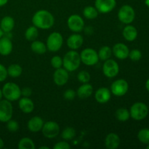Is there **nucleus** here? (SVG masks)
Listing matches in <instances>:
<instances>
[{
  "mask_svg": "<svg viewBox=\"0 0 149 149\" xmlns=\"http://www.w3.org/2000/svg\"><path fill=\"white\" fill-rule=\"evenodd\" d=\"M118 19L124 24H130L134 21L135 17V12L132 7L125 4L119 8L117 13Z\"/></svg>",
  "mask_w": 149,
  "mask_h": 149,
  "instance_id": "6",
  "label": "nucleus"
},
{
  "mask_svg": "<svg viewBox=\"0 0 149 149\" xmlns=\"http://www.w3.org/2000/svg\"><path fill=\"white\" fill-rule=\"evenodd\" d=\"M15 27V20L11 16H4L0 21V28L4 33H10Z\"/></svg>",
  "mask_w": 149,
  "mask_h": 149,
  "instance_id": "24",
  "label": "nucleus"
},
{
  "mask_svg": "<svg viewBox=\"0 0 149 149\" xmlns=\"http://www.w3.org/2000/svg\"><path fill=\"white\" fill-rule=\"evenodd\" d=\"M98 11L95 8V7H93V6H87L84 7L83 10V15L88 20L95 19L98 16Z\"/></svg>",
  "mask_w": 149,
  "mask_h": 149,
  "instance_id": "29",
  "label": "nucleus"
},
{
  "mask_svg": "<svg viewBox=\"0 0 149 149\" xmlns=\"http://www.w3.org/2000/svg\"><path fill=\"white\" fill-rule=\"evenodd\" d=\"M138 138L140 142L142 143L148 145L149 144V129L143 128L141 129L138 133Z\"/></svg>",
  "mask_w": 149,
  "mask_h": 149,
  "instance_id": "33",
  "label": "nucleus"
},
{
  "mask_svg": "<svg viewBox=\"0 0 149 149\" xmlns=\"http://www.w3.org/2000/svg\"><path fill=\"white\" fill-rule=\"evenodd\" d=\"M68 79H69V74L66 69L64 68L55 69L53 74V81L57 86L61 87L65 85L68 82Z\"/></svg>",
  "mask_w": 149,
  "mask_h": 149,
  "instance_id": "14",
  "label": "nucleus"
},
{
  "mask_svg": "<svg viewBox=\"0 0 149 149\" xmlns=\"http://www.w3.org/2000/svg\"><path fill=\"white\" fill-rule=\"evenodd\" d=\"M39 148H40V149H49V147H47V146H41V147H39Z\"/></svg>",
  "mask_w": 149,
  "mask_h": 149,
  "instance_id": "47",
  "label": "nucleus"
},
{
  "mask_svg": "<svg viewBox=\"0 0 149 149\" xmlns=\"http://www.w3.org/2000/svg\"><path fill=\"white\" fill-rule=\"evenodd\" d=\"M6 123H7L6 127H7V129L8 130L9 132L14 133V132H17V130H19V124L17 121L11 119Z\"/></svg>",
  "mask_w": 149,
  "mask_h": 149,
  "instance_id": "35",
  "label": "nucleus"
},
{
  "mask_svg": "<svg viewBox=\"0 0 149 149\" xmlns=\"http://www.w3.org/2000/svg\"><path fill=\"white\" fill-rule=\"evenodd\" d=\"M76 135H77V132H76L75 129L71 127H68L63 130L61 137L64 141H68L74 139L76 137Z\"/></svg>",
  "mask_w": 149,
  "mask_h": 149,
  "instance_id": "32",
  "label": "nucleus"
},
{
  "mask_svg": "<svg viewBox=\"0 0 149 149\" xmlns=\"http://www.w3.org/2000/svg\"><path fill=\"white\" fill-rule=\"evenodd\" d=\"M7 70L8 76L12 77V78H17L23 73V68H22V67L19 64L16 63H13L9 65Z\"/></svg>",
  "mask_w": 149,
  "mask_h": 149,
  "instance_id": "26",
  "label": "nucleus"
},
{
  "mask_svg": "<svg viewBox=\"0 0 149 149\" xmlns=\"http://www.w3.org/2000/svg\"><path fill=\"white\" fill-rule=\"evenodd\" d=\"M63 43V38L59 32L54 31L48 36L46 42L47 50L52 52H56L61 49Z\"/></svg>",
  "mask_w": 149,
  "mask_h": 149,
  "instance_id": "4",
  "label": "nucleus"
},
{
  "mask_svg": "<svg viewBox=\"0 0 149 149\" xmlns=\"http://www.w3.org/2000/svg\"><path fill=\"white\" fill-rule=\"evenodd\" d=\"M138 30L135 26L127 24L122 31V35L125 40L128 42H133L138 37Z\"/></svg>",
  "mask_w": 149,
  "mask_h": 149,
  "instance_id": "22",
  "label": "nucleus"
},
{
  "mask_svg": "<svg viewBox=\"0 0 149 149\" xmlns=\"http://www.w3.org/2000/svg\"><path fill=\"white\" fill-rule=\"evenodd\" d=\"M3 97L10 102L16 101L21 97V89L16 83L7 82L1 89Z\"/></svg>",
  "mask_w": 149,
  "mask_h": 149,
  "instance_id": "3",
  "label": "nucleus"
},
{
  "mask_svg": "<svg viewBox=\"0 0 149 149\" xmlns=\"http://www.w3.org/2000/svg\"><path fill=\"white\" fill-rule=\"evenodd\" d=\"M51 65L55 69L62 68L63 66V58L59 55H55L51 58L50 61Z\"/></svg>",
  "mask_w": 149,
  "mask_h": 149,
  "instance_id": "36",
  "label": "nucleus"
},
{
  "mask_svg": "<svg viewBox=\"0 0 149 149\" xmlns=\"http://www.w3.org/2000/svg\"><path fill=\"white\" fill-rule=\"evenodd\" d=\"M115 116L118 121L125 122L129 120L130 117V111L125 108H119L115 112Z\"/></svg>",
  "mask_w": 149,
  "mask_h": 149,
  "instance_id": "28",
  "label": "nucleus"
},
{
  "mask_svg": "<svg viewBox=\"0 0 149 149\" xmlns=\"http://www.w3.org/2000/svg\"><path fill=\"white\" fill-rule=\"evenodd\" d=\"M83 43H84V38L80 33H74L70 35L66 41L68 47L73 50L79 49L82 46Z\"/></svg>",
  "mask_w": 149,
  "mask_h": 149,
  "instance_id": "16",
  "label": "nucleus"
},
{
  "mask_svg": "<svg viewBox=\"0 0 149 149\" xmlns=\"http://www.w3.org/2000/svg\"><path fill=\"white\" fill-rule=\"evenodd\" d=\"M120 138L119 135L113 132L108 134L105 138V146L108 149H116L120 145Z\"/></svg>",
  "mask_w": 149,
  "mask_h": 149,
  "instance_id": "21",
  "label": "nucleus"
},
{
  "mask_svg": "<svg viewBox=\"0 0 149 149\" xmlns=\"http://www.w3.org/2000/svg\"><path fill=\"white\" fill-rule=\"evenodd\" d=\"M128 58H130V59L131 61H134V62H136V61H140L141 59V58H142V53H141V52L139 49H134L130 51Z\"/></svg>",
  "mask_w": 149,
  "mask_h": 149,
  "instance_id": "37",
  "label": "nucleus"
},
{
  "mask_svg": "<svg viewBox=\"0 0 149 149\" xmlns=\"http://www.w3.org/2000/svg\"><path fill=\"white\" fill-rule=\"evenodd\" d=\"M111 97V92L107 87H100L95 93V99L97 103L104 104L108 103Z\"/></svg>",
  "mask_w": 149,
  "mask_h": 149,
  "instance_id": "17",
  "label": "nucleus"
},
{
  "mask_svg": "<svg viewBox=\"0 0 149 149\" xmlns=\"http://www.w3.org/2000/svg\"><path fill=\"white\" fill-rule=\"evenodd\" d=\"M93 93V87L89 83L82 84L77 90V95L81 99L90 97Z\"/></svg>",
  "mask_w": 149,
  "mask_h": 149,
  "instance_id": "23",
  "label": "nucleus"
},
{
  "mask_svg": "<svg viewBox=\"0 0 149 149\" xmlns=\"http://www.w3.org/2000/svg\"><path fill=\"white\" fill-rule=\"evenodd\" d=\"M116 5V0H95V7L98 13L106 14L114 10Z\"/></svg>",
  "mask_w": 149,
  "mask_h": 149,
  "instance_id": "13",
  "label": "nucleus"
},
{
  "mask_svg": "<svg viewBox=\"0 0 149 149\" xmlns=\"http://www.w3.org/2000/svg\"><path fill=\"white\" fill-rule=\"evenodd\" d=\"M129 90L128 82L124 79H119L113 81L111 85V92L113 95L117 97L124 96Z\"/></svg>",
  "mask_w": 149,
  "mask_h": 149,
  "instance_id": "10",
  "label": "nucleus"
},
{
  "mask_svg": "<svg viewBox=\"0 0 149 149\" xmlns=\"http://www.w3.org/2000/svg\"><path fill=\"white\" fill-rule=\"evenodd\" d=\"M38 36H39V29L33 25L29 26L25 31V38L28 41L33 42L37 39Z\"/></svg>",
  "mask_w": 149,
  "mask_h": 149,
  "instance_id": "27",
  "label": "nucleus"
},
{
  "mask_svg": "<svg viewBox=\"0 0 149 149\" xmlns=\"http://www.w3.org/2000/svg\"><path fill=\"white\" fill-rule=\"evenodd\" d=\"M91 79L90 73L87 71H81L77 74V79L79 82L84 84V83H89Z\"/></svg>",
  "mask_w": 149,
  "mask_h": 149,
  "instance_id": "34",
  "label": "nucleus"
},
{
  "mask_svg": "<svg viewBox=\"0 0 149 149\" xmlns=\"http://www.w3.org/2000/svg\"><path fill=\"white\" fill-rule=\"evenodd\" d=\"M119 72V65L116 61L113 59L106 60L103 65V73L107 78L112 79L118 75Z\"/></svg>",
  "mask_w": 149,
  "mask_h": 149,
  "instance_id": "9",
  "label": "nucleus"
},
{
  "mask_svg": "<svg viewBox=\"0 0 149 149\" xmlns=\"http://www.w3.org/2000/svg\"><path fill=\"white\" fill-rule=\"evenodd\" d=\"M17 147L19 149H35L36 148V146H35L34 142L32 141L31 138H21L19 141L18 144H17Z\"/></svg>",
  "mask_w": 149,
  "mask_h": 149,
  "instance_id": "31",
  "label": "nucleus"
},
{
  "mask_svg": "<svg viewBox=\"0 0 149 149\" xmlns=\"http://www.w3.org/2000/svg\"><path fill=\"white\" fill-rule=\"evenodd\" d=\"M44 124L45 122H44L42 118L36 116L29 119L27 124V127L30 132L36 133L42 130Z\"/></svg>",
  "mask_w": 149,
  "mask_h": 149,
  "instance_id": "19",
  "label": "nucleus"
},
{
  "mask_svg": "<svg viewBox=\"0 0 149 149\" xmlns=\"http://www.w3.org/2000/svg\"><path fill=\"white\" fill-rule=\"evenodd\" d=\"M60 126L57 122L49 121L44 124L42 132L45 138L48 139H53L60 133Z\"/></svg>",
  "mask_w": 149,
  "mask_h": 149,
  "instance_id": "11",
  "label": "nucleus"
},
{
  "mask_svg": "<svg viewBox=\"0 0 149 149\" xmlns=\"http://www.w3.org/2000/svg\"><path fill=\"white\" fill-rule=\"evenodd\" d=\"M32 93H33V91H32V90L30 87H23L21 90V97L23 96V97H29L31 96Z\"/></svg>",
  "mask_w": 149,
  "mask_h": 149,
  "instance_id": "41",
  "label": "nucleus"
},
{
  "mask_svg": "<svg viewBox=\"0 0 149 149\" xmlns=\"http://www.w3.org/2000/svg\"><path fill=\"white\" fill-rule=\"evenodd\" d=\"M146 90H148V92L149 93V79L147 80L146 82Z\"/></svg>",
  "mask_w": 149,
  "mask_h": 149,
  "instance_id": "44",
  "label": "nucleus"
},
{
  "mask_svg": "<svg viewBox=\"0 0 149 149\" xmlns=\"http://www.w3.org/2000/svg\"><path fill=\"white\" fill-rule=\"evenodd\" d=\"M9 0H0V7H3V6L6 5L8 2Z\"/></svg>",
  "mask_w": 149,
  "mask_h": 149,
  "instance_id": "42",
  "label": "nucleus"
},
{
  "mask_svg": "<svg viewBox=\"0 0 149 149\" xmlns=\"http://www.w3.org/2000/svg\"><path fill=\"white\" fill-rule=\"evenodd\" d=\"M81 63L80 54L73 49L67 52L63 58V66L68 72L77 71L79 68Z\"/></svg>",
  "mask_w": 149,
  "mask_h": 149,
  "instance_id": "2",
  "label": "nucleus"
},
{
  "mask_svg": "<svg viewBox=\"0 0 149 149\" xmlns=\"http://www.w3.org/2000/svg\"><path fill=\"white\" fill-rule=\"evenodd\" d=\"M54 149H70L71 148V146L67 143L66 141H60V142L57 143L55 146H53Z\"/></svg>",
  "mask_w": 149,
  "mask_h": 149,
  "instance_id": "40",
  "label": "nucleus"
},
{
  "mask_svg": "<svg viewBox=\"0 0 149 149\" xmlns=\"http://www.w3.org/2000/svg\"><path fill=\"white\" fill-rule=\"evenodd\" d=\"M146 148H147V149H149V144H148V145H147Z\"/></svg>",
  "mask_w": 149,
  "mask_h": 149,
  "instance_id": "49",
  "label": "nucleus"
},
{
  "mask_svg": "<svg viewBox=\"0 0 149 149\" xmlns=\"http://www.w3.org/2000/svg\"><path fill=\"white\" fill-rule=\"evenodd\" d=\"M13 45L10 38L3 36L0 39V55L2 56H7L12 52Z\"/></svg>",
  "mask_w": 149,
  "mask_h": 149,
  "instance_id": "18",
  "label": "nucleus"
},
{
  "mask_svg": "<svg viewBox=\"0 0 149 149\" xmlns=\"http://www.w3.org/2000/svg\"><path fill=\"white\" fill-rule=\"evenodd\" d=\"M112 49V53L119 60H125L128 58L130 49L124 43H116L113 45Z\"/></svg>",
  "mask_w": 149,
  "mask_h": 149,
  "instance_id": "15",
  "label": "nucleus"
},
{
  "mask_svg": "<svg viewBox=\"0 0 149 149\" xmlns=\"http://www.w3.org/2000/svg\"><path fill=\"white\" fill-rule=\"evenodd\" d=\"M81 62L88 66L96 65L99 61L97 52L93 48H86L80 53Z\"/></svg>",
  "mask_w": 149,
  "mask_h": 149,
  "instance_id": "7",
  "label": "nucleus"
},
{
  "mask_svg": "<svg viewBox=\"0 0 149 149\" xmlns=\"http://www.w3.org/2000/svg\"><path fill=\"white\" fill-rule=\"evenodd\" d=\"M18 107L23 113H30L34 109V103L29 97H22L19 99Z\"/></svg>",
  "mask_w": 149,
  "mask_h": 149,
  "instance_id": "20",
  "label": "nucleus"
},
{
  "mask_svg": "<svg viewBox=\"0 0 149 149\" xmlns=\"http://www.w3.org/2000/svg\"><path fill=\"white\" fill-rule=\"evenodd\" d=\"M7 77L8 74H7V68L4 65L0 63V82L5 81Z\"/></svg>",
  "mask_w": 149,
  "mask_h": 149,
  "instance_id": "39",
  "label": "nucleus"
},
{
  "mask_svg": "<svg viewBox=\"0 0 149 149\" xmlns=\"http://www.w3.org/2000/svg\"><path fill=\"white\" fill-rule=\"evenodd\" d=\"M2 97H3L2 93H1V89H0V100H1V99H2Z\"/></svg>",
  "mask_w": 149,
  "mask_h": 149,
  "instance_id": "48",
  "label": "nucleus"
},
{
  "mask_svg": "<svg viewBox=\"0 0 149 149\" xmlns=\"http://www.w3.org/2000/svg\"><path fill=\"white\" fill-rule=\"evenodd\" d=\"M68 27L74 33H80L84 29V21L82 17L77 14L71 15L67 20Z\"/></svg>",
  "mask_w": 149,
  "mask_h": 149,
  "instance_id": "12",
  "label": "nucleus"
},
{
  "mask_svg": "<svg viewBox=\"0 0 149 149\" xmlns=\"http://www.w3.org/2000/svg\"><path fill=\"white\" fill-rule=\"evenodd\" d=\"M97 55H98L99 60L105 61L111 58V55H113L112 49L109 46H103L100 48L98 52H97Z\"/></svg>",
  "mask_w": 149,
  "mask_h": 149,
  "instance_id": "30",
  "label": "nucleus"
},
{
  "mask_svg": "<svg viewBox=\"0 0 149 149\" xmlns=\"http://www.w3.org/2000/svg\"><path fill=\"white\" fill-rule=\"evenodd\" d=\"M3 36H4V32L2 31V30H1V28H0V39H1Z\"/></svg>",
  "mask_w": 149,
  "mask_h": 149,
  "instance_id": "45",
  "label": "nucleus"
},
{
  "mask_svg": "<svg viewBox=\"0 0 149 149\" xmlns=\"http://www.w3.org/2000/svg\"><path fill=\"white\" fill-rule=\"evenodd\" d=\"M145 4L147 7H149V0H145Z\"/></svg>",
  "mask_w": 149,
  "mask_h": 149,
  "instance_id": "46",
  "label": "nucleus"
},
{
  "mask_svg": "<svg viewBox=\"0 0 149 149\" xmlns=\"http://www.w3.org/2000/svg\"><path fill=\"white\" fill-rule=\"evenodd\" d=\"M13 114V106L10 101L4 99L0 100V122L6 123L12 119Z\"/></svg>",
  "mask_w": 149,
  "mask_h": 149,
  "instance_id": "8",
  "label": "nucleus"
},
{
  "mask_svg": "<svg viewBox=\"0 0 149 149\" xmlns=\"http://www.w3.org/2000/svg\"><path fill=\"white\" fill-rule=\"evenodd\" d=\"M76 95H77V92L72 89H68L63 93L64 99L67 100H73L76 97Z\"/></svg>",
  "mask_w": 149,
  "mask_h": 149,
  "instance_id": "38",
  "label": "nucleus"
},
{
  "mask_svg": "<svg viewBox=\"0 0 149 149\" xmlns=\"http://www.w3.org/2000/svg\"><path fill=\"white\" fill-rule=\"evenodd\" d=\"M4 141H3V140L0 138V149L4 148Z\"/></svg>",
  "mask_w": 149,
  "mask_h": 149,
  "instance_id": "43",
  "label": "nucleus"
},
{
  "mask_svg": "<svg viewBox=\"0 0 149 149\" xmlns=\"http://www.w3.org/2000/svg\"><path fill=\"white\" fill-rule=\"evenodd\" d=\"M32 23L39 29L47 30L53 26L55 17L50 12L46 10H39L33 14Z\"/></svg>",
  "mask_w": 149,
  "mask_h": 149,
  "instance_id": "1",
  "label": "nucleus"
},
{
  "mask_svg": "<svg viewBox=\"0 0 149 149\" xmlns=\"http://www.w3.org/2000/svg\"><path fill=\"white\" fill-rule=\"evenodd\" d=\"M130 113V117H132L134 120L141 121L148 116V108L144 103L137 102L131 106Z\"/></svg>",
  "mask_w": 149,
  "mask_h": 149,
  "instance_id": "5",
  "label": "nucleus"
},
{
  "mask_svg": "<svg viewBox=\"0 0 149 149\" xmlns=\"http://www.w3.org/2000/svg\"><path fill=\"white\" fill-rule=\"evenodd\" d=\"M31 49L32 52L38 55H43L47 51L46 44H45L42 41L36 40V39L32 42L31 45Z\"/></svg>",
  "mask_w": 149,
  "mask_h": 149,
  "instance_id": "25",
  "label": "nucleus"
}]
</instances>
